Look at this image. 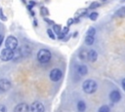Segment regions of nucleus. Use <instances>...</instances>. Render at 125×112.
I'll list each match as a JSON object with an SVG mask.
<instances>
[{"instance_id": "nucleus-27", "label": "nucleus", "mask_w": 125, "mask_h": 112, "mask_svg": "<svg viewBox=\"0 0 125 112\" xmlns=\"http://www.w3.org/2000/svg\"><path fill=\"white\" fill-rule=\"evenodd\" d=\"M68 31H69V28L65 26V27H63V28H62V33L65 35V34H67V33H68Z\"/></svg>"}, {"instance_id": "nucleus-24", "label": "nucleus", "mask_w": 125, "mask_h": 112, "mask_svg": "<svg viewBox=\"0 0 125 112\" xmlns=\"http://www.w3.org/2000/svg\"><path fill=\"white\" fill-rule=\"evenodd\" d=\"M0 19H1V20H3V21H6V20H7V18L4 16L2 9H0Z\"/></svg>"}, {"instance_id": "nucleus-17", "label": "nucleus", "mask_w": 125, "mask_h": 112, "mask_svg": "<svg viewBox=\"0 0 125 112\" xmlns=\"http://www.w3.org/2000/svg\"><path fill=\"white\" fill-rule=\"evenodd\" d=\"M53 31L59 35V34L62 32V29H61V25H60V24H54V26H53Z\"/></svg>"}, {"instance_id": "nucleus-5", "label": "nucleus", "mask_w": 125, "mask_h": 112, "mask_svg": "<svg viewBox=\"0 0 125 112\" xmlns=\"http://www.w3.org/2000/svg\"><path fill=\"white\" fill-rule=\"evenodd\" d=\"M49 76H50L51 81H53V82H58V81L61 80V78H62V70L59 69V68H54L53 70H51Z\"/></svg>"}, {"instance_id": "nucleus-9", "label": "nucleus", "mask_w": 125, "mask_h": 112, "mask_svg": "<svg viewBox=\"0 0 125 112\" xmlns=\"http://www.w3.org/2000/svg\"><path fill=\"white\" fill-rule=\"evenodd\" d=\"M109 99L113 102V103H116L118 102L120 99H121V93L118 90H114V91H111L110 93H109Z\"/></svg>"}, {"instance_id": "nucleus-22", "label": "nucleus", "mask_w": 125, "mask_h": 112, "mask_svg": "<svg viewBox=\"0 0 125 112\" xmlns=\"http://www.w3.org/2000/svg\"><path fill=\"white\" fill-rule=\"evenodd\" d=\"M41 15L43 16H48L49 15V11L47 10V8H45V7H42L41 8Z\"/></svg>"}, {"instance_id": "nucleus-19", "label": "nucleus", "mask_w": 125, "mask_h": 112, "mask_svg": "<svg viewBox=\"0 0 125 112\" xmlns=\"http://www.w3.org/2000/svg\"><path fill=\"white\" fill-rule=\"evenodd\" d=\"M95 34H96V29H95V27H90L88 30H87V35L88 36H95Z\"/></svg>"}, {"instance_id": "nucleus-26", "label": "nucleus", "mask_w": 125, "mask_h": 112, "mask_svg": "<svg viewBox=\"0 0 125 112\" xmlns=\"http://www.w3.org/2000/svg\"><path fill=\"white\" fill-rule=\"evenodd\" d=\"M0 112H7V107L3 104H0Z\"/></svg>"}, {"instance_id": "nucleus-28", "label": "nucleus", "mask_w": 125, "mask_h": 112, "mask_svg": "<svg viewBox=\"0 0 125 112\" xmlns=\"http://www.w3.org/2000/svg\"><path fill=\"white\" fill-rule=\"evenodd\" d=\"M73 20H74L73 19H68V20H67V24H68V25H71V24L73 23Z\"/></svg>"}, {"instance_id": "nucleus-14", "label": "nucleus", "mask_w": 125, "mask_h": 112, "mask_svg": "<svg viewBox=\"0 0 125 112\" xmlns=\"http://www.w3.org/2000/svg\"><path fill=\"white\" fill-rule=\"evenodd\" d=\"M115 15L119 18H125V6L119 8L116 12H115Z\"/></svg>"}, {"instance_id": "nucleus-20", "label": "nucleus", "mask_w": 125, "mask_h": 112, "mask_svg": "<svg viewBox=\"0 0 125 112\" xmlns=\"http://www.w3.org/2000/svg\"><path fill=\"white\" fill-rule=\"evenodd\" d=\"M98 16H99V14H98L97 12H93V13L90 14L89 18H90V19H92V20H96V19H98Z\"/></svg>"}, {"instance_id": "nucleus-29", "label": "nucleus", "mask_w": 125, "mask_h": 112, "mask_svg": "<svg viewBox=\"0 0 125 112\" xmlns=\"http://www.w3.org/2000/svg\"><path fill=\"white\" fill-rule=\"evenodd\" d=\"M121 85H122V89L124 90V92H125V78L122 80V82H121Z\"/></svg>"}, {"instance_id": "nucleus-25", "label": "nucleus", "mask_w": 125, "mask_h": 112, "mask_svg": "<svg viewBox=\"0 0 125 112\" xmlns=\"http://www.w3.org/2000/svg\"><path fill=\"white\" fill-rule=\"evenodd\" d=\"M97 7H99V3H98V2H93V3L90 5V9H95V8H97Z\"/></svg>"}, {"instance_id": "nucleus-11", "label": "nucleus", "mask_w": 125, "mask_h": 112, "mask_svg": "<svg viewBox=\"0 0 125 112\" xmlns=\"http://www.w3.org/2000/svg\"><path fill=\"white\" fill-rule=\"evenodd\" d=\"M78 57L81 60H88V58H89V52H87L86 50H81L80 53L78 54Z\"/></svg>"}, {"instance_id": "nucleus-8", "label": "nucleus", "mask_w": 125, "mask_h": 112, "mask_svg": "<svg viewBox=\"0 0 125 112\" xmlns=\"http://www.w3.org/2000/svg\"><path fill=\"white\" fill-rule=\"evenodd\" d=\"M29 110H30V106L25 102H21L16 105L14 112H29Z\"/></svg>"}, {"instance_id": "nucleus-10", "label": "nucleus", "mask_w": 125, "mask_h": 112, "mask_svg": "<svg viewBox=\"0 0 125 112\" xmlns=\"http://www.w3.org/2000/svg\"><path fill=\"white\" fill-rule=\"evenodd\" d=\"M98 59V53L95 50H90L89 51V58L88 60H90L91 62H95Z\"/></svg>"}, {"instance_id": "nucleus-31", "label": "nucleus", "mask_w": 125, "mask_h": 112, "mask_svg": "<svg viewBox=\"0 0 125 112\" xmlns=\"http://www.w3.org/2000/svg\"><path fill=\"white\" fill-rule=\"evenodd\" d=\"M103 1H104V0H103Z\"/></svg>"}, {"instance_id": "nucleus-7", "label": "nucleus", "mask_w": 125, "mask_h": 112, "mask_svg": "<svg viewBox=\"0 0 125 112\" xmlns=\"http://www.w3.org/2000/svg\"><path fill=\"white\" fill-rule=\"evenodd\" d=\"M30 111L31 112H45V107L43 103L40 101H34L30 105Z\"/></svg>"}, {"instance_id": "nucleus-18", "label": "nucleus", "mask_w": 125, "mask_h": 112, "mask_svg": "<svg viewBox=\"0 0 125 112\" xmlns=\"http://www.w3.org/2000/svg\"><path fill=\"white\" fill-rule=\"evenodd\" d=\"M98 112H110V109H109V107L107 105H103V106H101L99 108Z\"/></svg>"}, {"instance_id": "nucleus-2", "label": "nucleus", "mask_w": 125, "mask_h": 112, "mask_svg": "<svg viewBox=\"0 0 125 112\" xmlns=\"http://www.w3.org/2000/svg\"><path fill=\"white\" fill-rule=\"evenodd\" d=\"M51 53L47 49H41L37 53V59L41 63H48L51 59Z\"/></svg>"}, {"instance_id": "nucleus-4", "label": "nucleus", "mask_w": 125, "mask_h": 112, "mask_svg": "<svg viewBox=\"0 0 125 112\" xmlns=\"http://www.w3.org/2000/svg\"><path fill=\"white\" fill-rule=\"evenodd\" d=\"M13 56H14V51L13 50H10L8 48H5L1 51V54H0V58L1 60L3 61H9L11 59H13Z\"/></svg>"}, {"instance_id": "nucleus-23", "label": "nucleus", "mask_w": 125, "mask_h": 112, "mask_svg": "<svg viewBox=\"0 0 125 112\" xmlns=\"http://www.w3.org/2000/svg\"><path fill=\"white\" fill-rule=\"evenodd\" d=\"M86 12H87V10H86V9H79V10L76 12V16H81V15H84Z\"/></svg>"}, {"instance_id": "nucleus-15", "label": "nucleus", "mask_w": 125, "mask_h": 112, "mask_svg": "<svg viewBox=\"0 0 125 112\" xmlns=\"http://www.w3.org/2000/svg\"><path fill=\"white\" fill-rule=\"evenodd\" d=\"M94 41H95L94 36H88V35H87V36H86V38H85V44H86V45H88V46L93 45Z\"/></svg>"}, {"instance_id": "nucleus-6", "label": "nucleus", "mask_w": 125, "mask_h": 112, "mask_svg": "<svg viewBox=\"0 0 125 112\" xmlns=\"http://www.w3.org/2000/svg\"><path fill=\"white\" fill-rule=\"evenodd\" d=\"M12 87L11 82L6 79V78H2L0 79V93H5L7 91H9Z\"/></svg>"}, {"instance_id": "nucleus-12", "label": "nucleus", "mask_w": 125, "mask_h": 112, "mask_svg": "<svg viewBox=\"0 0 125 112\" xmlns=\"http://www.w3.org/2000/svg\"><path fill=\"white\" fill-rule=\"evenodd\" d=\"M77 72H78L79 75L84 76V75H86L88 73V68H87L86 65H79L77 67Z\"/></svg>"}, {"instance_id": "nucleus-3", "label": "nucleus", "mask_w": 125, "mask_h": 112, "mask_svg": "<svg viewBox=\"0 0 125 112\" xmlns=\"http://www.w3.org/2000/svg\"><path fill=\"white\" fill-rule=\"evenodd\" d=\"M18 45H19V43H18V40H17V38H16L15 36L11 35V36L7 37V39H6V41H5V46H6V48L15 51V50L18 48Z\"/></svg>"}, {"instance_id": "nucleus-13", "label": "nucleus", "mask_w": 125, "mask_h": 112, "mask_svg": "<svg viewBox=\"0 0 125 112\" xmlns=\"http://www.w3.org/2000/svg\"><path fill=\"white\" fill-rule=\"evenodd\" d=\"M76 107H77V110H78L79 112H84V111L86 110V103H85L83 100H79V101L77 102Z\"/></svg>"}, {"instance_id": "nucleus-30", "label": "nucleus", "mask_w": 125, "mask_h": 112, "mask_svg": "<svg viewBox=\"0 0 125 112\" xmlns=\"http://www.w3.org/2000/svg\"><path fill=\"white\" fill-rule=\"evenodd\" d=\"M2 41H3V36L0 34V46H1V44H2Z\"/></svg>"}, {"instance_id": "nucleus-21", "label": "nucleus", "mask_w": 125, "mask_h": 112, "mask_svg": "<svg viewBox=\"0 0 125 112\" xmlns=\"http://www.w3.org/2000/svg\"><path fill=\"white\" fill-rule=\"evenodd\" d=\"M47 34H48V36L51 38V39H56V36H55V34H54V31L52 30V29H47Z\"/></svg>"}, {"instance_id": "nucleus-1", "label": "nucleus", "mask_w": 125, "mask_h": 112, "mask_svg": "<svg viewBox=\"0 0 125 112\" xmlns=\"http://www.w3.org/2000/svg\"><path fill=\"white\" fill-rule=\"evenodd\" d=\"M82 88H83V91L88 93V94H91V93H94L97 89H98V84L95 80L93 79H87L83 82L82 84Z\"/></svg>"}, {"instance_id": "nucleus-16", "label": "nucleus", "mask_w": 125, "mask_h": 112, "mask_svg": "<svg viewBox=\"0 0 125 112\" xmlns=\"http://www.w3.org/2000/svg\"><path fill=\"white\" fill-rule=\"evenodd\" d=\"M21 51L20 49H18L16 52H14L13 59H14L15 61H17V60H19V58H21Z\"/></svg>"}]
</instances>
